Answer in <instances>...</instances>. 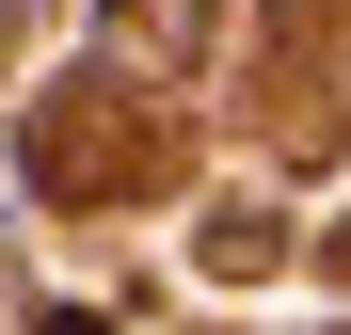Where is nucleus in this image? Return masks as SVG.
I'll use <instances>...</instances> for the list:
<instances>
[{"label": "nucleus", "mask_w": 351, "mask_h": 335, "mask_svg": "<svg viewBox=\"0 0 351 335\" xmlns=\"http://www.w3.org/2000/svg\"><path fill=\"white\" fill-rule=\"evenodd\" d=\"M16 16H32V0H0V32H16Z\"/></svg>", "instance_id": "1"}, {"label": "nucleus", "mask_w": 351, "mask_h": 335, "mask_svg": "<svg viewBox=\"0 0 351 335\" xmlns=\"http://www.w3.org/2000/svg\"><path fill=\"white\" fill-rule=\"evenodd\" d=\"M48 335H96V319H48Z\"/></svg>", "instance_id": "2"}]
</instances>
